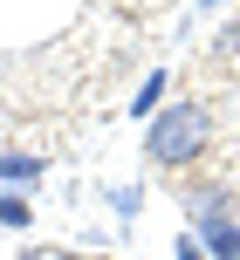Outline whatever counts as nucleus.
Instances as JSON below:
<instances>
[{"instance_id":"10","label":"nucleus","mask_w":240,"mask_h":260,"mask_svg":"<svg viewBox=\"0 0 240 260\" xmlns=\"http://www.w3.org/2000/svg\"><path fill=\"white\" fill-rule=\"evenodd\" d=\"M206 7H227V0H206Z\"/></svg>"},{"instance_id":"2","label":"nucleus","mask_w":240,"mask_h":260,"mask_svg":"<svg viewBox=\"0 0 240 260\" xmlns=\"http://www.w3.org/2000/svg\"><path fill=\"white\" fill-rule=\"evenodd\" d=\"M178 206L192 212V226H206V219H233V185L199 178V185H186V192H178Z\"/></svg>"},{"instance_id":"9","label":"nucleus","mask_w":240,"mask_h":260,"mask_svg":"<svg viewBox=\"0 0 240 260\" xmlns=\"http://www.w3.org/2000/svg\"><path fill=\"white\" fill-rule=\"evenodd\" d=\"M62 260H89V253H62Z\"/></svg>"},{"instance_id":"8","label":"nucleus","mask_w":240,"mask_h":260,"mask_svg":"<svg viewBox=\"0 0 240 260\" xmlns=\"http://www.w3.org/2000/svg\"><path fill=\"white\" fill-rule=\"evenodd\" d=\"M172 260H206V247H199V233H178V240H172Z\"/></svg>"},{"instance_id":"6","label":"nucleus","mask_w":240,"mask_h":260,"mask_svg":"<svg viewBox=\"0 0 240 260\" xmlns=\"http://www.w3.org/2000/svg\"><path fill=\"white\" fill-rule=\"evenodd\" d=\"M0 226H7V233H27V226H35V206H27V192H0Z\"/></svg>"},{"instance_id":"7","label":"nucleus","mask_w":240,"mask_h":260,"mask_svg":"<svg viewBox=\"0 0 240 260\" xmlns=\"http://www.w3.org/2000/svg\"><path fill=\"white\" fill-rule=\"evenodd\" d=\"M110 212L117 219H137L144 212V185H110Z\"/></svg>"},{"instance_id":"4","label":"nucleus","mask_w":240,"mask_h":260,"mask_svg":"<svg viewBox=\"0 0 240 260\" xmlns=\"http://www.w3.org/2000/svg\"><path fill=\"white\" fill-rule=\"evenodd\" d=\"M165 89H172V76H165V69H151V76L131 89V117H144V123H151V117L165 110Z\"/></svg>"},{"instance_id":"5","label":"nucleus","mask_w":240,"mask_h":260,"mask_svg":"<svg viewBox=\"0 0 240 260\" xmlns=\"http://www.w3.org/2000/svg\"><path fill=\"white\" fill-rule=\"evenodd\" d=\"M41 171H48V165H41L35 151H0V185H35Z\"/></svg>"},{"instance_id":"1","label":"nucleus","mask_w":240,"mask_h":260,"mask_svg":"<svg viewBox=\"0 0 240 260\" xmlns=\"http://www.w3.org/2000/svg\"><path fill=\"white\" fill-rule=\"evenodd\" d=\"M206 151H213V110L206 103H165L144 130V157L158 171H192Z\"/></svg>"},{"instance_id":"3","label":"nucleus","mask_w":240,"mask_h":260,"mask_svg":"<svg viewBox=\"0 0 240 260\" xmlns=\"http://www.w3.org/2000/svg\"><path fill=\"white\" fill-rule=\"evenodd\" d=\"M192 233H199L206 260H240V219H206V226H192Z\"/></svg>"}]
</instances>
